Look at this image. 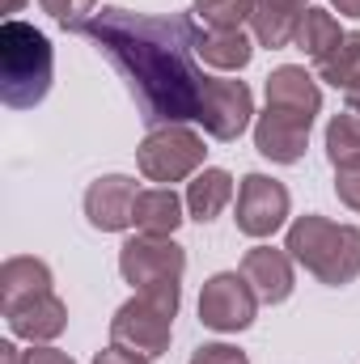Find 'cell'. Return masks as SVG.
Instances as JSON below:
<instances>
[{"mask_svg":"<svg viewBox=\"0 0 360 364\" xmlns=\"http://www.w3.org/2000/svg\"><path fill=\"white\" fill-rule=\"evenodd\" d=\"M81 34L127 81L149 132L170 123H191L199 114V93L208 77L195 55L191 17H157V13H132L106 4L81 26Z\"/></svg>","mask_w":360,"mask_h":364,"instance_id":"obj_1","label":"cell"},{"mask_svg":"<svg viewBox=\"0 0 360 364\" xmlns=\"http://www.w3.org/2000/svg\"><path fill=\"white\" fill-rule=\"evenodd\" d=\"M284 250L305 275L327 288H344L360 275V225H335L318 212L288 220Z\"/></svg>","mask_w":360,"mask_h":364,"instance_id":"obj_2","label":"cell"},{"mask_svg":"<svg viewBox=\"0 0 360 364\" xmlns=\"http://www.w3.org/2000/svg\"><path fill=\"white\" fill-rule=\"evenodd\" d=\"M55 81V51L51 38L30 21L0 26V102L9 110H34L47 102Z\"/></svg>","mask_w":360,"mask_h":364,"instance_id":"obj_3","label":"cell"},{"mask_svg":"<svg viewBox=\"0 0 360 364\" xmlns=\"http://www.w3.org/2000/svg\"><path fill=\"white\" fill-rule=\"evenodd\" d=\"M179 309H182V284L144 288V292L127 296V301L115 309V318H110V343L157 360V356L170 352Z\"/></svg>","mask_w":360,"mask_h":364,"instance_id":"obj_4","label":"cell"},{"mask_svg":"<svg viewBox=\"0 0 360 364\" xmlns=\"http://www.w3.org/2000/svg\"><path fill=\"white\" fill-rule=\"evenodd\" d=\"M208 161V144L191 123H170V127H153L140 144H136V170L157 186H174V182L195 178Z\"/></svg>","mask_w":360,"mask_h":364,"instance_id":"obj_5","label":"cell"},{"mask_svg":"<svg viewBox=\"0 0 360 364\" xmlns=\"http://www.w3.org/2000/svg\"><path fill=\"white\" fill-rule=\"evenodd\" d=\"M292 216V195L288 186L271 174H242L238 178V199H233V225L250 242H268L280 229H288Z\"/></svg>","mask_w":360,"mask_h":364,"instance_id":"obj_6","label":"cell"},{"mask_svg":"<svg viewBox=\"0 0 360 364\" xmlns=\"http://www.w3.org/2000/svg\"><path fill=\"white\" fill-rule=\"evenodd\" d=\"M259 296L242 272H216L199 288V322L216 335H242L259 318Z\"/></svg>","mask_w":360,"mask_h":364,"instance_id":"obj_7","label":"cell"},{"mask_svg":"<svg viewBox=\"0 0 360 364\" xmlns=\"http://www.w3.org/2000/svg\"><path fill=\"white\" fill-rule=\"evenodd\" d=\"M255 93L246 81H229V77H208L203 93H199V114L195 123L203 127V136L233 144L242 132L255 127Z\"/></svg>","mask_w":360,"mask_h":364,"instance_id":"obj_8","label":"cell"},{"mask_svg":"<svg viewBox=\"0 0 360 364\" xmlns=\"http://www.w3.org/2000/svg\"><path fill=\"white\" fill-rule=\"evenodd\" d=\"M119 275L136 292L157 288V284H182V275H186V250H182L174 237L132 233L119 246Z\"/></svg>","mask_w":360,"mask_h":364,"instance_id":"obj_9","label":"cell"},{"mask_svg":"<svg viewBox=\"0 0 360 364\" xmlns=\"http://www.w3.org/2000/svg\"><path fill=\"white\" fill-rule=\"evenodd\" d=\"M255 153L271 161V166H297L309 149V132L314 119L297 114V110H280V106H263V114H255Z\"/></svg>","mask_w":360,"mask_h":364,"instance_id":"obj_10","label":"cell"},{"mask_svg":"<svg viewBox=\"0 0 360 364\" xmlns=\"http://www.w3.org/2000/svg\"><path fill=\"white\" fill-rule=\"evenodd\" d=\"M144 186H136L132 174H102L85 186V220L97 233H127L132 229V212H136V195Z\"/></svg>","mask_w":360,"mask_h":364,"instance_id":"obj_11","label":"cell"},{"mask_svg":"<svg viewBox=\"0 0 360 364\" xmlns=\"http://www.w3.org/2000/svg\"><path fill=\"white\" fill-rule=\"evenodd\" d=\"M242 275L250 279V288H255V296L263 305H284L292 296V288H297L292 255L280 250V246H268V242H259V246H250L242 255Z\"/></svg>","mask_w":360,"mask_h":364,"instance_id":"obj_12","label":"cell"},{"mask_svg":"<svg viewBox=\"0 0 360 364\" xmlns=\"http://www.w3.org/2000/svg\"><path fill=\"white\" fill-rule=\"evenodd\" d=\"M4 326L13 339H26V343H55L64 331H68V305L55 296V292H43L34 301H21L13 309H4Z\"/></svg>","mask_w":360,"mask_h":364,"instance_id":"obj_13","label":"cell"},{"mask_svg":"<svg viewBox=\"0 0 360 364\" xmlns=\"http://www.w3.org/2000/svg\"><path fill=\"white\" fill-rule=\"evenodd\" d=\"M263 97H268V106H280V110H297V114H309V119L322 114V81L305 64L271 68L268 81H263Z\"/></svg>","mask_w":360,"mask_h":364,"instance_id":"obj_14","label":"cell"},{"mask_svg":"<svg viewBox=\"0 0 360 364\" xmlns=\"http://www.w3.org/2000/svg\"><path fill=\"white\" fill-rule=\"evenodd\" d=\"M186 216V199L174 186H144L136 195V212H132V229L149 233V237H174Z\"/></svg>","mask_w":360,"mask_h":364,"instance_id":"obj_15","label":"cell"},{"mask_svg":"<svg viewBox=\"0 0 360 364\" xmlns=\"http://www.w3.org/2000/svg\"><path fill=\"white\" fill-rule=\"evenodd\" d=\"M182 199H186V216L195 225H212L238 199V178L229 170H221V166H203L195 178L186 182V195Z\"/></svg>","mask_w":360,"mask_h":364,"instance_id":"obj_16","label":"cell"},{"mask_svg":"<svg viewBox=\"0 0 360 364\" xmlns=\"http://www.w3.org/2000/svg\"><path fill=\"white\" fill-rule=\"evenodd\" d=\"M195 21V17H191ZM255 34H246V30H203L199 21H195V55L208 64V68H216V73H242L250 60H255Z\"/></svg>","mask_w":360,"mask_h":364,"instance_id":"obj_17","label":"cell"},{"mask_svg":"<svg viewBox=\"0 0 360 364\" xmlns=\"http://www.w3.org/2000/svg\"><path fill=\"white\" fill-rule=\"evenodd\" d=\"M305 9H309L305 0H255V13H250V34H255V43L268 47V51L292 47Z\"/></svg>","mask_w":360,"mask_h":364,"instance_id":"obj_18","label":"cell"},{"mask_svg":"<svg viewBox=\"0 0 360 364\" xmlns=\"http://www.w3.org/2000/svg\"><path fill=\"white\" fill-rule=\"evenodd\" d=\"M51 284H55V275H51V267L43 259H34V255L4 259L0 263V314L13 309V305H21V301L43 296V292H55Z\"/></svg>","mask_w":360,"mask_h":364,"instance_id":"obj_19","label":"cell"},{"mask_svg":"<svg viewBox=\"0 0 360 364\" xmlns=\"http://www.w3.org/2000/svg\"><path fill=\"white\" fill-rule=\"evenodd\" d=\"M314 73H318L322 85H331V90H339V93L348 90L360 77V30H348L322 60H314Z\"/></svg>","mask_w":360,"mask_h":364,"instance_id":"obj_20","label":"cell"},{"mask_svg":"<svg viewBox=\"0 0 360 364\" xmlns=\"http://www.w3.org/2000/svg\"><path fill=\"white\" fill-rule=\"evenodd\" d=\"M348 30L339 26V17L331 13V9H318V4H309L305 9V17H301V26H297V51H305L309 60H322L339 38H344Z\"/></svg>","mask_w":360,"mask_h":364,"instance_id":"obj_21","label":"cell"},{"mask_svg":"<svg viewBox=\"0 0 360 364\" xmlns=\"http://www.w3.org/2000/svg\"><path fill=\"white\" fill-rule=\"evenodd\" d=\"M322 144H327L331 170H352V166H360V114H352V110L331 114L327 119V132H322Z\"/></svg>","mask_w":360,"mask_h":364,"instance_id":"obj_22","label":"cell"},{"mask_svg":"<svg viewBox=\"0 0 360 364\" xmlns=\"http://www.w3.org/2000/svg\"><path fill=\"white\" fill-rule=\"evenodd\" d=\"M255 13V0H191V17L203 30H242Z\"/></svg>","mask_w":360,"mask_h":364,"instance_id":"obj_23","label":"cell"},{"mask_svg":"<svg viewBox=\"0 0 360 364\" xmlns=\"http://www.w3.org/2000/svg\"><path fill=\"white\" fill-rule=\"evenodd\" d=\"M38 9L68 34H81V26L97 13V0H38Z\"/></svg>","mask_w":360,"mask_h":364,"instance_id":"obj_24","label":"cell"},{"mask_svg":"<svg viewBox=\"0 0 360 364\" xmlns=\"http://www.w3.org/2000/svg\"><path fill=\"white\" fill-rule=\"evenodd\" d=\"M186 364H250V356H246L238 343H221V339H216V343H199Z\"/></svg>","mask_w":360,"mask_h":364,"instance_id":"obj_25","label":"cell"},{"mask_svg":"<svg viewBox=\"0 0 360 364\" xmlns=\"http://www.w3.org/2000/svg\"><path fill=\"white\" fill-rule=\"evenodd\" d=\"M335 199H339L348 212L360 216V166H352V170H335Z\"/></svg>","mask_w":360,"mask_h":364,"instance_id":"obj_26","label":"cell"},{"mask_svg":"<svg viewBox=\"0 0 360 364\" xmlns=\"http://www.w3.org/2000/svg\"><path fill=\"white\" fill-rule=\"evenodd\" d=\"M21 360L26 364H77L68 352H60L55 343H30V348L21 352Z\"/></svg>","mask_w":360,"mask_h":364,"instance_id":"obj_27","label":"cell"},{"mask_svg":"<svg viewBox=\"0 0 360 364\" xmlns=\"http://www.w3.org/2000/svg\"><path fill=\"white\" fill-rule=\"evenodd\" d=\"M93 364H149V356H140V352H127V348H119V343H110V348H102Z\"/></svg>","mask_w":360,"mask_h":364,"instance_id":"obj_28","label":"cell"},{"mask_svg":"<svg viewBox=\"0 0 360 364\" xmlns=\"http://www.w3.org/2000/svg\"><path fill=\"white\" fill-rule=\"evenodd\" d=\"M0 364H26L21 360V348L13 339H0Z\"/></svg>","mask_w":360,"mask_h":364,"instance_id":"obj_29","label":"cell"},{"mask_svg":"<svg viewBox=\"0 0 360 364\" xmlns=\"http://www.w3.org/2000/svg\"><path fill=\"white\" fill-rule=\"evenodd\" d=\"M331 9H339V17L360 21V0H331Z\"/></svg>","mask_w":360,"mask_h":364,"instance_id":"obj_30","label":"cell"},{"mask_svg":"<svg viewBox=\"0 0 360 364\" xmlns=\"http://www.w3.org/2000/svg\"><path fill=\"white\" fill-rule=\"evenodd\" d=\"M344 102H348V110H352V114H360V77L344 90Z\"/></svg>","mask_w":360,"mask_h":364,"instance_id":"obj_31","label":"cell"},{"mask_svg":"<svg viewBox=\"0 0 360 364\" xmlns=\"http://www.w3.org/2000/svg\"><path fill=\"white\" fill-rule=\"evenodd\" d=\"M0 9H4V13H9V21H13V13H21V9H26V0H4Z\"/></svg>","mask_w":360,"mask_h":364,"instance_id":"obj_32","label":"cell"},{"mask_svg":"<svg viewBox=\"0 0 360 364\" xmlns=\"http://www.w3.org/2000/svg\"><path fill=\"white\" fill-rule=\"evenodd\" d=\"M305 4H309V0H305Z\"/></svg>","mask_w":360,"mask_h":364,"instance_id":"obj_33","label":"cell"}]
</instances>
